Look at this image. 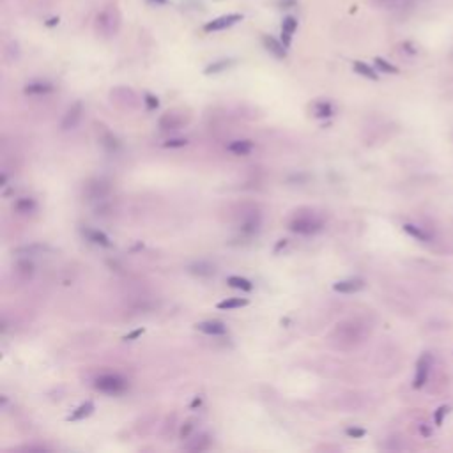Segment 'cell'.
I'll use <instances>...</instances> for the list:
<instances>
[{"label":"cell","mask_w":453,"mask_h":453,"mask_svg":"<svg viewBox=\"0 0 453 453\" xmlns=\"http://www.w3.org/2000/svg\"><path fill=\"white\" fill-rule=\"evenodd\" d=\"M262 43H264L266 50H268V52H271L273 55L276 57V59H285V57H287V46L283 45L282 41L275 39L273 35H262Z\"/></svg>","instance_id":"52a82bcc"},{"label":"cell","mask_w":453,"mask_h":453,"mask_svg":"<svg viewBox=\"0 0 453 453\" xmlns=\"http://www.w3.org/2000/svg\"><path fill=\"white\" fill-rule=\"evenodd\" d=\"M150 2H154V4H160V6H165V4H167L168 0H150Z\"/></svg>","instance_id":"836d02e7"},{"label":"cell","mask_w":453,"mask_h":453,"mask_svg":"<svg viewBox=\"0 0 453 453\" xmlns=\"http://www.w3.org/2000/svg\"><path fill=\"white\" fill-rule=\"evenodd\" d=\"M143 103H145L147 108H149V110H156L158 105H160L158 98H156V96H153V94H145V98H143Z\"/></svg>","instance_id":"4316f807"},{"label":"cell","mask_w":453,"mask_h":453,"mask_svg":"<svg viewBox=\"0 0 453 453\" xmlns=\"http://www.w3.org/2000/svg\"><path fill=\"white\" fill-rule=\"evenodd\" d=\"M197 329H199V331H202V333H206V335H213V336L225 335V333H226V326L223 324V322H220V321L199 322V324H197Z\"/></svg>","instance_id":"9c48e42d"},{"label":"cell","mask_w":453,"mask_h":453,"mask_svg":"<svg viewBox=\"0 0 453 453\" xmlns=\"http://www.w3.org/2000/svg\"><path fill=\"white\" fill-rule=\"evenodd\" d=\"M314 115L315 117H331L333 105L329 101H317L314 105Z\"/></svg>","instance_id":"d6986e66"},{"label":"cell","mask_w":453,"mask_h":453,"mask_svg":"<svg viewBox=\"0 0 453 453\" xmlns=\"http://www.w3.org/2000/svg\"><path fill=\"white\" fill-rule=\"evenodd\" d=\"M296 30H297V20L294 16H287L285 20H283V23H282V32L294 35V32Z\"/></svg>","instance_id":"d4e9b609"},{"label":"cell","mask_w":453,"mask_h":453,"mask_svg":"<svg viewBox=\"0 0 453 453\" xmlns=\"http://www.w3.org/2000/svg\"><path fill=\"white\" fill-rule=\"evenodd\" d=\"M241 20H243V14H237V13L223 14V16L214 18V20L207 21V23L204 25V32H218V30H225V28L232 27V25H236L237 21H241Z\"/></svg>","instance_id":"277c9868"},{"label":"cell","mask_w":453,"mask_h":453,"mask_svg":"<svg viewBox=\"0 0 453 453\" xmlns=\"http://www.w3.org/2000/svg\"><path fill=\"white\" fill-rule=\"evenodd\" d=\"M85 236L89 237V241H92V243H96V244H101V246H106V248L112 246L108 236L99 232V230H85Z\"/></svg>","instance_id":"e0dca14e"},{"label":"cell","mask_w":453,"mask_h":453,"mask_svg":"<svg viewBox=\"0 0 453 453\" xmlns=\"http://www.w3.org/2000/svg\"><path fill=\"white\" fill-rule=\"evenodd\" d=\"M92 411H94V404L89 400V402H85V404L78 405V407L74 409V411L71 412L69 416H67V422H80V420H84V418H87V416H91Z\"/></svg>","instance_id":"5bb4252c"},{"label":"cell","mask_w":453,"mask_h":453,"mask_svg":"<svg viewBox=\"0 0 453 453\" xmlns=\"http://www.w3.org/2000/svg\"><path fill=\"white\" fill-rule=\"evenodd\" d=\"M200 404H202V398H195L193 404H192V407H197V405H200Z\"/></svg>","instance_id":"1f68e13d"},{"label":"cell","mask_w":453,"mask_h":453,"mask_svg":"<svg viewBox=\"0 0 453 453\" xmlns=\"http://www.w3.org/2000/svg\"><path fill=\"white\" fill-rule=\"evenodd\" d=\"M96 390L106 395H121L128 390V381L117 373H105L96 379Z\"/></svg>","instance_id":"7a4b0ae2"},{"label":"cell","mask_w":453,"mask_h":453,"mask_svg":"<svg viewBox=\"0 0 453 453\" xmlns=\"http://www.w3.org/2000/svg\"><path fill=\"white\" fill-rule=\"evenodd\" d=\"M142 333H143V328L135 329V331H133V333H129V335H126V336H124V340H135V338H138V336L142 335Z\"/></svg>","instance_id":"f546056e"},{"label":"cell","mask_w":453,"mask_h":453,"mask_svg":"<svg viewBox=\"0 0 453 453\" xmlns=\"http://www.w3.org/2000/svg\"><path fill=\"white\" fill-rule=\"evenodd\" d=\"M422 434L423 436H430V430L427 429V427H422Z\"/></svg>","instance_id":"d6a6232c"},{"label":"cell","mask_w":453,"mask_h":453,"mask_svg":"<svg viewBox=\"0 0 453 453\" xmlns=\"http://www.w3.org/2000/svg\"><path fill=\"white\" fill-rule=\"evenodd\" d=\"M53 91V85L48 84V82H43V80H35L30 82V84L25 85L23 92L28 96H43V94H48V92Z\"/></svg>","instance_id":"30bf717a"},{"label":"cell","mask_w":453,"mask_h":453,"mask_svg":"<svg viewBox=\"0 0 453 453\" xmlns=\"http://www.w3.org/2000/svg\"><path fill=\"white\" fill-rule=\"evenodd\" d=\"M14 209H16L18 213H21V214L32 213V211L35 209L34 199H20V200H16V204H14Z\"/></svg>","instance_id":"44dd1931"},{"label":"cell","mask_w":453,"mask_h":453,"mask_svg":"<svg viewBox=\"0 0 453 453\" xmlns=\"http://www.w3.org/2000/svg\"><path fill=\"white\" fill-rule=\"evenodd\" d=\"M184 124V117L175 112H168L160 119V128L161 129H177Z\"/></svg>","instance_id":"8fae6325"},{"label":"cell","mask_w":453,"mask_h":453,"mask_svg":"<svg viewBox=\"0 0 453 453\" xmlns=\"http://www.w3.org/2000/svg\"><path fill=\"white\" fill-rule=\"evenodd\" d=\"M192 429H193L192 423H186V427H182V429H181V437H182V439H184V437H188V434L192 432Z\"/></svg>","instance_id":"4dcf8cb0"},{"label":"cell","mask_w":453,"mask_h":453,"mask_svg":"<svg viewBox=\"0 0 453 453\" xmlns=\"http://www.w3.org/2000/svg\"><path fill=\"white\" fill-rule=\"evenodd\" d=\"M230 66H232V60H218V62H214V64H211V66H207L204 73H206V74H214V73H220V71L229 69Z\"/></svg>","instance_id":"603a6c76"},{"label":"cell","mask_w":453,"mask_h":453,"mask_svg":"<svg viewBox=\"0 0 453 453\" xmlns=\"http://www.w3.org/2000/svg\"><path fill=\"white\" fill-rule=\"evenodd\" d=\"M345 434H347L349 437H356V439H358V437H363L365 436V430L363 429H354V427H351V429H347L345 430Z\"/></svg>","instance_id":"f1b7e54d"},{"label":"cell","mask_w":453,"mask_h":453,"mask_svg":"<svg viewBox=\"0 0 453 453\" xmlns=\"http://www.w3.org/2000/svg\"><path fill=\"white\" fill-rule=\"evenodd\" d=\"M429 372H430V358L429 354H423L418 359V363H416V375H414V381H412V388L414 390H420V388L425 386L427 379H429Z\"/></svg>","instance_id":"5b68a950"},{"label":"cell","mask_w":453,"mask_h":453,"mask_svg":"<svg viewBox=\"0 0 453 453\" xmlns=\"http://www.w3.org/2000/svg\"><path fill=\"white\" fill-rule=\"evenodd\" d=\"M110 192V186L105 181H92L87 184V195L91 199H101Z\"/></svg>","instance_id":"4fadbf2b"},{"label":"cell","mask_w":453,"mask_h":453,"mask_svg":"<svg viewBox=\"0 0 453 453\" xmlns=\"http://www.w3.org/2000/svg\"><path fill=\"white\" fill-rule=\"evenodd\" d=\"M248 305V299H241V297H230V299L220 301L216 305L220 310H234V308H243Z\"/></svg>","instance_id":"ac0fdd59"},{"label":"cell","mask_w":453,"mask_h":453,"mask_svg":"<svg viewBox=\"0 0 453 453\" xmlns=\"http://www.w3.org/2000/svg\"><path fill=\"white\" fill-rule=\"evenodd\" d=\"M354 71H356V73L361 74V77L368 78V80H377V73L368 66V64H365V62H359V60H356V62H354Z\"/></svg>","instance_id":"ffe728a7"},{"label":"cell","mask_w":453,"mask_h":453,"mask_svg":"<svg viewBox=\"0 0 453 453\" xmlns=\"http://www.w3.org/2000/svg\"><path fill=\"white\" fill-rule=\"evenodd\" d=\"M190 269H192V273H195V275H200V276H211V275H214V268L211 264H206V262H199V264H193Z\"/></svg>","instance_id":"7402d4cb"},{"label":"cell","mask_w":453,"mask_h":453,"mask_svg":"<svg viewBox=\"0 0 453 453\" xmlns=\"http://www.w3.org/2000/svg\"><path fill=\"white\" fill-rule=\"evenodd\" d=\"M121 13L115 6H106L98 13L94 21V28L101 37H112L121 28Z\"/></svg>","instance_id":"6da1fadb"},{"label":"cell","mask_w":453,"mask_h":453,"mask_svg":"<svg viewBox=\"0 0 453 453\" xmlns=\"http://www.w3.org/2000/svg\"><path fill=\"white\" fill-rule=\"evenodd\" d=\"M448 411H450V407H446V405H441V407L436 411V414H434V422H436L437 427L443 425V420H444V416L448 414Z\"/></svg>","instance_id":"484cf974"},{"label":"cell","mask_w":453,"mask_h":453,"mask_svg":"<svg viewBox=\"0 0 453 453\" xmlns=\"http://www.w3.org/2000/svg\"><path fill=\"white\" fill-rule=\"evenodd\" d=\"M82 112H84V106H82L80 101H77L74 105H71V108L67 110L66 115L62 119V129H73L74 126L78 124V121L82 119Z\"/></svg>","instance_id":"8992f818"},{"label":"cell","mask_w":453,"mask_h":453,"mask_svg":"<svg viewBox=\"0 0 453 453\" xmlns=\"http://www.w3.org/2000/svg\"><path fill=\"white\" fill-rule=\"evenodd\" d=\"M226 283H229L230 287H234V289L244 290V292H250V290L253 289V283H251L250 280L243 278V276H230V278L226 280Z\"/></svg>","instance_id":"2e32d148"},{"label":"cell","mask_w":453,"mask_h":453,"mask_svg":"<svg viewBox=\"0 0 453 453\" xmlns=\"http://www.w3.org/2000/svg\"><path fill=\"white\" fill-rule=\"evenodd\" d=\"M184 145H188V140H184V138H174V140H168V142H165L163 143V147H184Z\"/></svg>","instance_id":"83f0119b"},{"label":"cell","mask_w":453,"mask_h":453,"mask_svg":"<svg viewBox=\"0 0 453 453\" xmlns=\"http://www.w3.org/2000/svg\"><path fill=\"white\" fill-rule=\"evenodd\" d=\"M375 66L379 67L381 71H384V73H391V74H397L398 73V67L397 66L390 64L388 60L381 59V57H375Z\"/></svg>","instance_id":"cb8c5ba5"},{"label":"cell","mask_w":453,"mask_h":453,"mask_svg":"<svg viewBox=\"0 0 453 453\" xmlns=\"http://www.w3.org/2000/svg\"><path fill=\"white\" fill-rule=\"evenodd\" d=\"M289 229L296 234H303V236H310L322 229V221L317 220L315 216H296L289 223Z\"/></svg>","instance_id":"3957f363"},{"label":"cell","mask_w":453,"mask_h":453,"mask_svg":"<svg viewBox=\"0 0 453 453\" xmlns=\"http://www.w3.org/2000/svg\"><path fill=\"white\" fill-rule=\"evenodd\" d=\"M251 149H253V142H250V140H236V142H230L226 145V150L236 154V156H246V154L251 153Z\"/></svg>","instance_id":"7c38bea8"},{"label":"cell","mask_w":453,"mask_h":453,"mask_svg":"<svg viewBox=\"0 0 453 453\" xmlns=\"http://www.w3.org/2000/svg\"><path fill=\"white\" fill-rule=\"evenodd\" d=\"M365 287V282L359 278H351V280H342V282H336L333 285V290L342 294H354L358 290H361Z\"/></svg>","instance_id":"ba28073f"},{"label":"cell","mask_w":453,"mask_h":453,"mask_svg":"<svg viewBox=\"0 0 453 453\" xmlns=\"http://www.w3.org/2000/svg\"><path fill=\"white\" fill-rule=\"evenodd\" d=\"M404 230L409 234V236L414 237V239H418V241H423V243L430 241V234L429 232H425L423 229H420V226H416L412 223H404Z\"/></svg>","instance_id":"9a60e30c"}]
</instances>
